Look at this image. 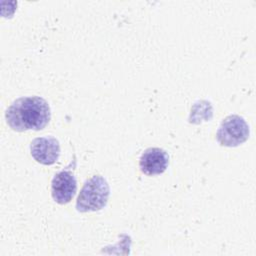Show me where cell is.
<instances>
[{"instance_id":"5","label":"cell","mask_w":256,"mask_h":256,"mask_svg":"<svg viewBox=\"0 0 256 256\" xmlns=\"http://www.w3.org/2000/svg\"><path fill=\"white\" fill-rule=\"evenodd\" d=\"M32 157L42 165L54 164L60 155L59 141L53 136L35 138L30 144Z\"/></svg>"},{"instance_id":"2","label":"cell","mask_w":256,"mask_h":256,"mask_svg":"<svg viewBox=\"0 0 256 256\" xmlns=\"http://www.w3.org/2000/svg\"><path fill=\"white\" fill-rule=\"evenodd\" d=\"M110 187L106 179L95 175L88 179L76 200V209L79 212H94L104 208L108 202Z\"/></svg>"},{"instance_id":"3","label":"cell","mask_w":256,"mask_h":256,"mask_svg":"<svg viewBox=\"0 0 256 256\" xmlns=\"http://www.w3.org/2000/svg\"><path fill=\"white\" fill-rule=\"evenodd\" d=\"M249 134V126L243 117L229 115L221 122L216 133V139L222 146L236 147L244 143Z\"/></svg>"},{"instance_id":"1","label":"cell","mask_w":256,"mask_h":256,"mask_svg":"<svg viewBox=\"0 0 256 256\" xmlns=\"http://www.w3.org/2000/svg\"><path fill=\"white\" fill-rule=\"evenodd\" d=\"M5 119L14 131H39L44 129L51 119L50 106L45 99L39 96L21 97L8 107Z\"/></svg>"},{"instance_id":"6","label":"cell","mask_w":256,"mask_h":256,"mask_svg":"<svg viewBox=\"0 0 256 256\" xmlns=\"http://www.w3.org/2000/svg\"><path fill=\"white\" fill-rule=\"evenodd\" d=\"M168 153L158 147H150L146 149L139 160L140 170L146 175L162 174L168 167Z\"/></svg>"},{"instance_id":"4","label":"cell","mask_w":256,"mask_h":256,"mask_svg":"<svg viewBox=\"0 0 256 256\" xmlns=\"http://www.w3.org/2000/svg\"><path fill=\"white\" fill-rule=\"evenodd\" d=\"M77 181L70 169H64L54 175L51 182V195L58 204H67L75 196Z\"/></svg>"}]
</instances>
